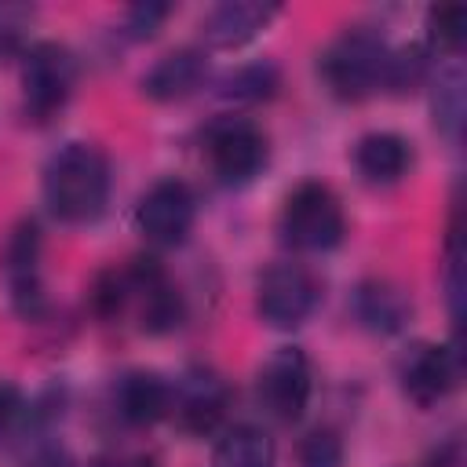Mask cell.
Segmentation results:
<instances>
[{"mask_svg":"<svg viewBox=\"0 0 467 467\" xmlns=\"http://www.w3.org/2000/svg\"><path fill=\"white\" fill-rule=\"evenodd\" d=\"M390 62L394 51L372 29H347L321 51V77L339 99H368L379 88H390Z\"/></svg>","mask_w":467,"mask_h":467,"instance_id":"obj_3","label":"cell"},{"mask_svg":"<svg viewBox=\"0 0 467 467\" xmlns=\"http://www.w3.org/2000/svg\"><path fill=\"white\" fill-rule=\"evenodd\" d=\"M310 390H314V376H310V358L299 347H281L266 358V365L259 368V405L281 420V423H296L306 405H310Z\"/></svg>","mask_w":467,"mask_h":467,"instance_id":"obj_8","label":"cell"},{"mask_svg":"<svg viewBox=\"0 0 467 467\" xmlns=\"http://www.w3.org/2000/svg\"><path fill=\"white\" fill-rule=\"evenodd\" d=\"M26 22H29V11L26 7H11V4L0 7V62L11 58L15 51H22Z\"/></svg>","mask_w":467,"mask_h":467,"instance_id":"obj_23","label":"cell"},{"mask_svg":"<svg viewBox=\"0 0 467 467\" xmlns=\"http://www.w3.org/2000/svg\"><path fill=\"white\" fill-rule=\"evenodd\" d=\"M204 157L223 182H248L266 164V135L244 117H219L204 131Z\"/></svg>","mask_w":467,"mask_h":467,"instance_id":"obj_6","label":"cell"},{"mask_svg":"<svg viewBox=\"0 0 467 467\" xmlns=\"http://www.w3.org/2000/svg\"><path fill=\"white\" fill-rule=\"evenodd\" d=\"M117 412L131 427H153L171 416V383L157 372H128L117 383Z\"/></svg>","mask_w":467,"mask_h":467,"instance_id":"obj_15","label":"cell"},{"mask_svg":"<svg viewBox=\"0 0 467 467\" xmlns=\"http://www.w3.org/2000/svg\"><path fill=\"white\" fill-rule=\"evenodd\" d=\"M109 197V161L91 142L62 146L44 171V201L62 223H91Z\"/></svg>","mask_w":467,"mask_h":467,"instance_id":"obj_2","label":"cell"},{"mask_svg":"<svg viewBox=\"0 0 467 467\" xmlns=\"http://www.w3.org/2000/svg\"><path fill=\"white\" fill-rule=\"evenodd\" d=\"M95 314L120 317L135 314L142 332H171L182 317V303L157 259H131L124 270H106L95 281Z\"/></svg>","mask_w":467,"mask_h":467,"instance_id":"obj_1","label":"cell"},{"mask_svg":"<svg viewBox=\"0 0 467 467\" xmlns=\"http://www.w3.org/2000/svg\"><path fill=\"white\" fill-rule=\"evenodd\" d=\"M460 379V354L441 343H416L401 358V390L420 409L438 405Z\"/></svg>","mask_w":467,"mask_h":467,"instance_id":"obj_12","label":"cell"},{"mask_svg":"<svg viewBox=\"0 0 467 467\" xmlns=\"http://www.w3.org/2000/svg\"><path fill=\"white\" fill-rule=\"evenodd\" d=\"M0 266H4L11 306L29 321L40 317L47 299H44V281H40V226L33 219H18L7 230Z\"/></svg>","mask_w":467,"mask_h":467,"instance_id":"obj_9","label":"cell"},{"mask_svg":"<svg viewBox=\"0 0 467 467\" xmlns=\"http://www.w3.org/2000/svg\"><path fill=\"white\" fill-rule=\"evenodd\" d=\"M434 113H438V124H441L449 135H456L460 117H463V77H460V69H449V73L438 80Z\"/></svg>","mask_w":467,"mask_h":467,"instance_id":"obj_22","label":"cell"},{"mask_svg":"<svg viewBox=\"0 0 467 467\" xmlns=\"http://www.w3.org/2000/svg\"><path fill=\"white\" fill-rule=\"evenodd\" d=\"M412 164V150L401 135L394 131H368L354 146V168L365 182L372 186H390L398 182Z\"/></svg>","mask_w":467,"mask_h":467,"instance_id":"obj_16","label":"cell"},{"mask_svg":"<svg viewBox=\"0 0 467 467\" xmlns=\"http://www.w3.org/2000/svg\"><path fill=\"white\" fill-rule=\"evenodd\" d=\"M33 467H66V460H62L58 452H44V456L33 460Z\"/></svg>","mask_w":467,"mask_h":467,"instance_id":"obj_27","label":"cell"},{"mask_svg":"<svg viewBox=\"0 0 467 467\" xmlns=\"http://www.w3.org/2000/svg\"><path fill=\"white\" fill-rule=\"evenodd\" d=\"M317 303V285L299 263H274L255 285V310L270 328H299Z\"/></svg>","mask_w":467,"mask_h":467,"instance_id":"obj_7","label":"cell"},{"mask_svg":"<svg viewBox=\"0 0 467 467\" xmlns=\"http://www.w3.org/2000/svg\"><path fill=\"white\" fill-rule=\"evenodd\" d=\"M299 467H343V441L332 427H314L299 441Z\"/></svg>","mask_w":467,"mask_h":467,"instance_id":"obj_21","label":"cell"},{"mask_svg":"<svg viewBox=\"0 0 467 467\" xmlns=\"http://www.w3.org/2000/svg\"><path fill=\"white\" fill-rule=\"evenodd\" d=\"M18 412H22V394H18V387H15V383H0V441L11 434Z\"/></svg>","mask_w":467,"mask_h":467,"instance_id":"obj_25","label":"cell"},{"mask_svg":"<svg viewBox=\"0 0 467 467\" xmlns=\"http://www.w3.org/2000/svg\"><path fill=\"white\" fill-rule=\"evenodd\" d=\"M212 467H274V441L263 427L237 423L219 438Z\"/></svg>","mask_w":467,"mask_h":467,"instance_id":"obj_18","label":"cell"},{"mask_svg":"<svg viewBox=\"0 0 467 467\" xmlns=\"http://www.w3.org/2000/svg\"><path fill=\"white\" fill-rule=\"evenodd\" d=\"M354 314L372 332H398L409 321V299L390 281H365L354 296Z\"/></svg>","mask_w":467,"mask_h":467,"instance_id":"obj_17","label":"cell"},{"mask_svg":"<svg viewBox=\"0 0 467 467\" xmlns=\"http://www.w3.org/2000/svg\"><path fill=\"white\" fill-rule=\"evenodd\" d=\"M193 215H197V201L193 190L182 179H161L153 182L139 208H135V223L139 234L153 244V248H175L190 237L193 230Z\"/></svg>","mask_w":467,"mask_h":467,"instance_id":"obj_10","label":"cell"},{"mask_svg":"<svg viewBox=\"0 0 467 467\" xmlns=\"http://www.w3.org/2000/svg\"><path fill=\"white\" fill-rule=\"evenodd\" d=\"M168 15H171L168 4H135V7L128 11V22H124V26H128V36H135V40L153 36Z\"/></svg>","mask_w":467,"mask_h":467,"instance_id":"obj_24","label":"cell"},{"mask_svg":"<svg viewBox=\"0 0 467 467\" xmlns=\"http://www.w3.org/2000/svg\"><path fill=\"white\" fill-rule=\"evenodd\" d=\"M347 219L339 197L325 182H299L281 208V237L296 252H328L343 241Z\"/></svg>","mask_w":467,"mask_h":467,"instance_id":"obj_4","label":"cell"},{"mask_svg":"<svg viewBox=\"0 0 467 467\" xmlns=\"http://www.w3.org/2000/svg\"><path fill=\"white\" fill-rule=\"evenodd\" d=\"M463 29H467V11L463 7L441 4V7L427 11V33H431V44L438 51H456L463 44Z\"/></svg>","mask_w":467,"mask_h":467,"instance_id":"obj_20","label":"cell"},{"mask_svg":"<svg viewBox=\"0 0 467 467\" xmlns=\"http://www.w3.org/2000/svg\"><path fill=\"white\" fill-rule=\"evenodd\" d=\"M274 88H277V69L274 66H244V69H237L223 80V95L237 99V102H259V99L274 95Z\"/></svg>","mask_w":467,"mask_h":467,"instance_id":"obj_19","label":"cell"},{"mask_svg":"<svg viewBox=\"0 0 467 467\" xmlns=\"http://www.w3.org/2000/svg\"><path fill=\"white\" fill-rule=\"evenodd\" d=\"M95 467H157L150 456H109V460H99Z\"/></svg>","mask_w":467,"mask_h":467,"instance_id":"obj_26","label":"cell"},{"mask_svg":"<svg viewBox=\"0 0 467 467\" xmlns=\"http://www.w3.org/2000/svg\"><path fill=\"white\" fill-rule=\"evenodd\" d=\"M277 15V4H259V0H226L208 11L201 33L208 47H241L252 36H259L270 18Z\"/></svg>","mask_w":467,"mask_h":467,"instance_id":"obj_13","label":"cell"},{"mask_svg":"<svg viewBox=\"0 0 467 467\" xmlns=\"http://www.w3.org/2000/svg\"><path fill=\"white\" fill-rule=\"evenodd\" d=\"M77 62L55 40H36L22 51V109L29 120H51L73 95Z\"/></svg>","mask_w":467,"mask_h":467,"instance_id":"obj_5","label":"cell"},{"mask_svg":"<svg viewBox=\"0 0 467 467\" xmlns=\"http://www.w3.org/2000/svg\"><path fill=\"white\" fill-rule=\"evenodd\" d=\"M230 409V387L212 368H190L171 387V416L186 434H212L226 420Z\"/></svg>","mask_w":467,"mask_h":467,"instance_id":"obj_11","label":"cell"},{"mask_svg":"<svg viewBox=\"0 0 467 467\" xmlns=\"http://www.w3.org/2000/svg\"><path fill=\"white\" fill-rule=\"evenodd\" d=\"M204 73L208 66L197 47H175L150 66V73L142 77V95L153 102H179L204 84Z\"/></svg>","mask_w":467,"mask_h":467,"instance_id":"obj_14","label":"cell"}]
</instances>
